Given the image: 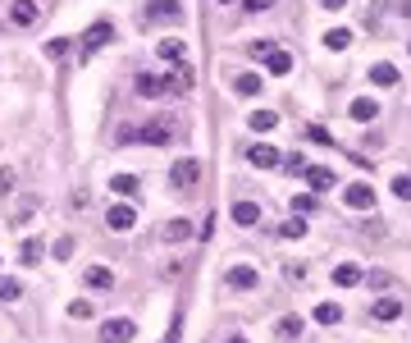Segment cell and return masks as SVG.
I'll return each instance as SVG.
<instances>
[{
    "label": "cell",
    "instance_id": "1",
    "mask_svg": "<svg viewBox=\"0 0 411 343\" xmlns=\"http://www.w3.org/2000/svg\"><path fill=\"white\" fill-rule=\"evenodd\" d=\"M133 339H137V321H128V316H115L101 325V343H133Z\"/></svg>",
    "mask_w": 411,
    "mask_h": 343
},
{
    "label": "cell",
    "instance_id": "2",
    "mask_svg": "<svg viewBox=\"0 0 411 343\" xmlns=\"http://www.w3.org/2000/svg\"><path fill=\"white\" fill-rule=\"evenodd\" d=\"M106 224H110V229H115V233H128L133 224H137V210H133L128 201H115V206L106 210Z\"/></svg>",
    "mask_w": 411,
    "mask_h": 343
},
{
    "label": "cell",
    "instance_id": "3",
    "mask_svg": "<svg viewBox=\"0 0 411 343\" xmlns=\"http://www.w3.org/2000/svg\"><path fill=\"white\" fill-rule=\"evenodd\" d=\"M110 37H115V28H110V23H92V28L83 33V60H87V56H97V51L110 42Z\"/></svg>",
    "mask_w": 411,
    "mask_h": 343
},
{
    "label": "cell",
    "instance_id": "4",
    "mask_svg": "<svg viewBox=\"0 0 411 343\" xmlns=\"http://www.w3.org/2000/svg\"><path fill=\"white\" fill-rule=\"evenodd\" d=\"M142 19H183V5H178V0H146V5H142Z\"/></svg>",
    "mask_w": 411,
    "mask_h": 343
},
{
    "label": "cell",
    "instance_id": "5",
    "mask_svg": "<svg viewBox=\"0 0 411 343\" xmlns=\"http://www.w3.org/2000/svg\"><path fill=\"white\" fill-rule=\"evenodd\" d=\"M343 197H347V206H352V210H375V188H370V183H352Z\"/></svg>",
    "mask_w": 411,
    "mask_h": 343
},
{
    "label": "cell",
    "instance_id": "6",
    "mask_svg": "<svg viewBox=\"0 0 411 343\" xmlns=\"http://www.w3.org/2000/svg\"><path fill=\"white\" fill-rule=\"evenodd\" d=\"M247 160L256 169H274V165H279V151H274L270 142H256V147H247Z\"/></svg>",
    "mask_w": 411,
    "mask_h": 343
},
{
    "label": "cell",
    "instance_id": "7",
    "mask_svg": "<svg viewBox=\"0 0 411 343\" xmlns=\"http://www.w3.org/2000/svg\"><path fill=\"white\" fill-rule=\"evenodd\" d=\"M306 183H311V192H329L338 183V174L329 165H311V169H306Z\"/></svg>",
    "mask_w": 411,
    "mask_h": 343
},
{
    "label": "cell",
    "instance_id": "8",
    "mask_svg": "<svg viewBox=\"0 0 411 343\" xmlns=\"http://www.w3.org/2000/svg\"><path fill=\"white\" fill-rule=\"evenodd\" d=\"M224 284H228V288H238V293H247V288H256L260 279H256V270H251V266H233V270L224 275Z\"/></svg>",
    "mask_w": 411,
    "mask_h": 343
},
{
    "label": "cell",
    "instance_id": "9",
    "mask_svg": "<svg viewBox=\"0 0 411 343\" xmlns=\"http://www.w3.org/2000/svg\"><path fill=\"white\" fill-rule=\"evenodd\" d=\"M169 178L178 183V188H192L196 178H201V165H196V160H178V165L169 169Z\"/></svg>",
    "mask_w": 411,
    "mask_h": 343
},
{
    "label": "cell",
    "instance_id": "10",
    "mask_svg": "<svg viewBox=\"0 0 411 343\" xmlns=\"http://www.w3.org/2000/svg\"><path fill=\"white\" fill-rule=\"evenodd\" d=\"M398 316H402V302H393V298H379L375 307H370V321H379V325L398 321Z\"/></svg>",
    "mask_w": 411,
    "mask_h": 343
},
{
    "label": "cell",
    "instance_id": "11",
    "mask_svg": "<svg viewBox=\"0 0 411 343\" xmlns=\"http://www.w3.org/2000/svg\"><path fill=\"white\" fill-rule=\"evenodd\" d=\"M160 238H165V243H187V238H192V224H187V220H165Z\"/></svg>",
    "mask_w": 411,
    "mask_h": 343
},
{
    "label": "cell",
    "instance_id": "12",
    "mask_svg": "<svg viewBox=\"0 0 411 343\" xmlns=\"http://www.w3.org/2000/svg\"><path fill=\"white\" fill-rule=\"evenodd\" d=\"M137 137H142V142H151V147H165V142H174V128H169V124H146Z\"/></svg>",
    "mask_w": 411,
    "mask_h": 343
},
{
    "label": "cell",
    "instance_id": "13",
    "mask_svg": "<svg viewBox=\"0 0 411 343\" xmlns=\"http://www.w3.org/2000/svg\"><path fill=\"white\" fill-rule=\"evenodd\" d=\"M256 220H260V206H256V201H233V224L251 229Z\"/></svg>",
    "mask_w": 411,
    "mask_h": 343
},
{
    "label": "cell",
    "instance_id": "14",
    "mask_svg": "<svg viewBox=\"0 0 411 343\" xmlns=\"http://www.w3.org/2000/svg\"><path fill=\"white\" fill-rule=\"evenodd\" d=\"M302 330H306L302 316H283V321H279V339L283 343H297V339H302Z\"/></svg>",
    "mask_w": 411,
    "mask_h": 343
},
{
    "label": "cell",
    "instance_id": "15",
    "mask_svg": "<svg viewBox=\"0 0 411 343\" xmlns=\"http://www.w3.org/2000/svg\"><path fill=\"white\" fill-rule=\"evenodd\" d=\"M361 279H366V275H361V266H352V261H343V266L334 270V284H343V288H357Z\"/></svg>",
    "mask_w": 411,
    "mask_h": 343
},
{
    "label": "cell",
    "instance_id": "16",
    "mask_svg": "<svg viewBox=\"0 0 411 343\" xmlns=\"http://www.w3.org/2000/svg\"><path fill=\"white\" fill-rule=\"evenodd\" d=\"M83 284L87 288H110V284H115V275H110L106 266H87L83 270Z\"/></svg>",
    "mask_w": 411,
    "mask_h": 343
},
{
    "label": "cell",
    "instance_id": "17",
    "mask_svg": "<svg viewBox=\"0 0 411 343\" xmlns=\"http://www.w3.org/2000/svg\"><path fill=\"white\" fill-rule=\"evenodd\" d=\"M10 19L28 28V23H37V5H33V0H14V5H10Z\"/></svg>",
    "mask_w": 411,
    "mask_h": 343
},
{
    "label": "cell",
    "instance_id": "18",
    "mask_svg": "<svg viewBox=\"0 0 411 343\" xmlns=\"http://www.w3.org/2000/svg\"><path fill=\"white\" fill-rule=\"evenodd\" d=\"M156 56H160V60H187V46L178 42V37H165V42L156 46Z\"/></svg>",
    "mask_w": 411,
    "mask_h": 343
},
{
    "label": "cell",
    "instance_id": "19",
    "mask_svg": "<svg viewBox=\"0 0 411 343\" xmlns=\"http://www.w3.org/2000/svg\"><path fill=\"white\" fill-rule=\"evenodd\" d=\"M375 115H379V101H370V97L352 101V119H357V124H370Z\"/></svg>",
    "mask_w": 411,
    "mask_h": 343
},
{
    "label": "cell",
    "instance_id": "20",
    "mask_svg": "<svg viewBox=\"0 0 411 343\" xmlns=\"http://www.w3.org/2000/svg\"><path fill=\"white\" fill-rule=\"evenodd\" d=\"M187 87H192V69H178V74L165 78V92H174V97H183Z\"/></svg>",
    "mask_w": 411,
    "mask_h": 343
},
{
    "label": "cell",
    "instance_id": "21",
    "mask_svg": "<svg viewBox=\"0 0 411 343\" xmlns=\"http://www.w3.org/2000/svg\"><path fill=\"white\" fill-rule=\"evenodd\" d=\"M265 69H270V74H292V56L288 51H270V56H265Z\"/></svg>",
    "mask_w": 411,
    "mask_h": 343
},
{
    "label": "cell",
    "instance_id": "22",
    "mask_svg": "<svg viewBox=\"0 0 411 343\" xmlns=\"http://www.w3.org/2000/svg\"><path fill=\"white\" fill-rule=\"evenodd\" d=\"M251 133H270V128H274V124H279V115H274V110H251Z\"/></svg>",
    "mask_w": 411,
    "mask_h": 343
},
{
    "label": "cell",
    "instance_id": "23",
    "mask_svg": "<svg viewBox=\"0 0 411 343\" xmlns=\"http://www.w3.org/2000/svg\"><path fill=\"white\" fill-rule=\"evenodd\" d=\"M370 83H379V87H393V83H398V69H393V65H370Z\"/></svg>",
    "mask_w": 411,
    "mask_h": 343
},
{
    "label": "cell",
    "instance_id": "24",
    "mask_svg": "<svg viewBox=\"0 0 411 343\" xmlns=\"http://www.w3.org/2000/svg\"><path fill=\"white\" fill-rule=\"evenodd\" d=\"M315 321L320 325H338L343 321V307H338V302H320V307H315Z\"/></svg>",
    "mask_w": 411,
    "mask_h": 343
},
{
    "label": "cell",
    "instance_id": "25",
    "mask_svg": "<svg viewBox=\"0 0 411 343\" xmlns=\"http://www.w3.org/2000/svg\"><path fill=\"white\" fill-rule=\"evenodd\" d=\"M325 46H329V51H347V46H352V33H347V28H329Z\"/></svg>",
    "mask_w": 411,
    "mask_h": 343
},
{
    "label": "cell",
    "instance_id": "26",
    "mask_svg": "<svg viewBox=\"0 0 411 343\" xmlns=\"http://www.w3.org/2000/svg\"><path fill=\"white\" fill-rule=\"evenodd\" d=\"M279 233H283V238H302V233H306V215H288V220L279 224Z\"/></svg>",
    "mask_w": 411,
    "mask_h": 343
},
{
    "label": "cell",
    "instance_id": "27",
    "mask_svg": "<svg viewBox=\"0 0 411 343\" xmlns=\"http://www.w3.org/2000/svg\"><path fill=\"white\" fill-rule=\"evenodd\" d=\"M233 87H238V97H260V78L256 74H238Z\"/></svg>",
    "mask_w": 411,
    "mask_h": 343
},
{
    "label": "cell",
    "instance_id": "28",
    "mask_svg": "<svg viewBox=\"0 0 411 343\" xmlns=\"http://www.w3.org/2000/svg\"><path fill=\"white\" fill-rule=\"evenodd\" d=\"M137 92H142V97H160V92H165V83H160L156 74H142V78H137Z\"/></svg>",
    "mask_w": 411,
    "mask_h": 343
},
{
    "label": "cell",
    "instance_id": "29",
    "mask_svg": "<svg viewBox=\"0 0 411 343\" xmlns=\"http://www.w3.org/2000/svg\"><path fill=\"white\" fill-rule=\"evenodd\" d=\"M110 188L119 192V197H128V192H137V178L133 174H110Z\"/></svg>",
    "mask_w": 411,
    "mask_h": 343
},
{
    "label": "cell",
    "instance_id": "30",
    "mask_svg": "<svg viewBox=\"0 0 411 343\" xmlns=\"http://www.w3.org/2000/svg\"><path fill=\"white\" fill-rule=\"evenodd\" d=\"M19 293H23V284H19V279H14V275H0V302H14Z\"/></svg>",
    "mask_w": 411,
    "mask_h": 343
},
{
    "label": "cell",
    "instance_id": "31",
    "mask_svg": "<svg viewBox=\"0 0 411 343\" xmlns=\"http://www.w3.org/2000/svg\"><path fill=\"white\" fill-rule=\"evenodd\" d=\"M19 261H23V266H37V261H42V243H33V238H28V243L19 247Z\"/></svg>",
    "mask_w": 411,
    "mask_h": 343
},
{
    "label": "cell",
    "instance_id": "32",
    "mask_svg": "<svg viewBox=\"0 0 411 343\" xmlns=\"http://www.w3.org/2000/svg\"><path fill=\"white\" fill-rule=\"evenodd\" d=\"M366 284H370V288H379V293H384V288L393 284V275H389V270H370V275H366Z\"/></svg>",
    "mask_w": 411,
    "mask_h": 343
},
{
    "label": "cell",
    "instance_id": "33",
    "mask_svg": "<svg viewBox=\"0 0 411 343\" xmlns=\"http://www.w3.org/2000/svg\"><path fill=\"white\" fill-rule=\"evenodd\" d=\"M393 197L411 201V178H407V174H393Z\"/></svg>",
    "mask_w": 411,
    "mask_h": 343
},
{
    "label": "cell",
    "instance_id": "34",
    "mask_svg": "<svg viewBox=\"0 0 411 343\" xmlns=\"http://www.w3.org/2000/svg\"><path fill=\"white\" fill-rule=\"evenodd\" d=\"M74 252H78V243H74V238H60V243H55V256H60V261H69Z\"/></svg>",
    "mask_w": 411,
    "mask_h": 343
},
{
    "label": "cell",
    "instance_id": "35",
    "mask_svg": "<svg viewBox=\"0 0 411 343\" xmlns=\"http://www.w3.org/2000/svg\"><path fill=\"white\" fill-rule=\"evenodd\" d=\"M292 210H297V215H306V210H315V197H311V192H302V197H292Z\"/></svg>",
    "mask_w": 411,
    "mask_h": 343
},
{
    "label": "cell",
    "instance_id": "36",
    "mask_svg": "<svg viewBox=\"0 0 411 343\" xmlns=\"http://www.w3.org/2000/svg\"><path fill=\"white\" fill-rule=\"evenodd\" d=\"M306 137H311V142H320V147H329V128H320V124H311V128H306Z\"/></svg>",
    "mask_w": 411,
    "mask_h": 343
},
{
    "label": "cell",
    "instance_id": "37",
    "mask_svg": "<svg viewBox=\"0 0 411 343\" xmlns=\"http://www.w3.org/2000/svg\"><path fill=\"white\" fill-rule=\"evenodd\" d=\"M283 275H288V279H306V266H302V261H288V266H283Z\"/></svg>",
    "mask_w": 411,
    "mask_h": 343
},
{
    "label": "cell",
    "instance_id": "38",
    "mask_svg": "<svg viewBox=\"0 0 411 343\" xmlns=\"http://www.w3.org/2000/svg\"><path fill=\"white\" fill-rule=\"evenodd\" d=\"M69 316H78V321H87V316H92V302H74V307H69Z\"/></svg>",
    "mask_w": 411,
    "mask_h": 343
},
{
    "label": "cell",
    "instance_id": "39",
    "mask_svg": "<svg viewBox=\"0 0 411 343\" xmlns=\"http://www.w3.org/2000/svg\"><path fill=\"white\" fill-rule=\"evenodd\" d=\"M242 5H247V10H251V14H260V10H270L274 0H242Z\"/></svg>",
    "mask_w": 411,
    "mask_h": 343
},
{
    "label": "cell",
    "instance_id": "40",
    "mask_svg": "<svg viewBox=\"0 0 411 343\" xmlns=\"http://www.w3.org/2000/svg\"><path fill=\"white\" fill-rule=\"evenodd\" d=\"M10 188H14V174H10V169H0V197H5Z\"/></svg>",
    "mask_w": 411,
    "mask_h": 343
},
{
    "label": "cell",
    "instance_id": "41",
    "mask_svg": "<svg viewBox=\"0 0 411 343\" xmlns=\"http://www.w3.org/2000/svg\"><path fill=\"white\" fill-rule=\"evenodd\" d=\"M320 5H325V10H343L347 0H320Z\"/></svg>",
    "mask_w": 411,
    "mask_h": 343
},
{
    "label": "cell",
    "instance_id": "42",
    "mask_svg": "<svg viewBox=\"0 0 411 343\" xmlns=\"http://www.w3.org/2000/svg\"><path fill=\"white\" fill-rule=\"evenodd\" d=\"M402 14H407V19H411V0H402Z\"/></svg>",
    "mask_w": 411,
    "mask_h": 343
},
{
    "label": "cell",
    "instance_id": "43",
    "mask_svg": "<svg viewBox=\"0 0 411 343\" xmlns=\"http://www.w3.org/2000/svg\"><path fill=\"white\" fill-rule=\"evenodd\" d=\"M224 343H247V339H238V334H233V339H224Z\"/></svg>",
    "mask_w": 411,
    "mask_h": 343
},
{
    "label": "cell",
    "instance_id": "44",
    "mask_svg": "<svg viewBox=\"0 0 411 343\" xmlns=\"http://www.w3.org/2000/svg\"><path fill=\"white\" fill-rule=\"evenodd\" d=\"M219 5H233V0H219Z\"/></svg>",
    "mask_w": 411,
    "mask_h": 343
}]
</instances>
